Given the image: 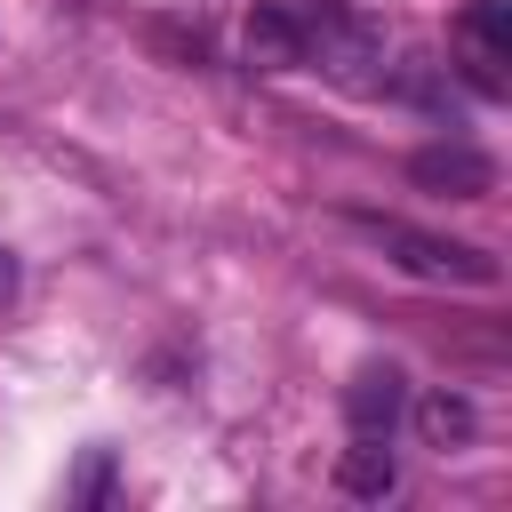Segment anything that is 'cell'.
Returning <instances> with one entry per match:
<instances>
[{
  "label": "cell",
  "instance_id": "obj_6",
  "mask_svg": "<svg viewBox=\"0 0 512 512\" xmlns=\"http://www.w3.org/2000/svg\"><path fill=\"white\" fill-rule=\"evenodd\" d=\"M248 64H264V72H296L304 64V16H296V0H264L256 16H248Z\"/></svg>",
  "mask_w": 512,
  "mask_h": 512
},
{
  "label": "cell",
  "instance_id": "obj_4",
  "mask_svg": "<svg viewBox=\"0 0 512 512\" xmlns=\"http://www.w3.org/2000/svg\"><path fill=\"white\" fill-rule=\"evenodd\" d=\"M408 176H416L424 192H440V200H488V192H496V160L472 152V144H424V152L408 160Z\"/></svg>",
  "mask_w": 512,
  "mask_h": 512
},
{
  "label": "cell",
  "instance_id": "obj_2",
  "mask_svg": "<svg viewBox=\"0 0 512 512\" xmlns=\"http://www.w3.org/2000/svg\"><path fill=\"white\" fill-rule=\"evenodd\" d=\"M400 272H416V280H456V288H496V256L488 248H464V240H440V232H416V224H400V216H352Z\"/></svg>",
  "mask_w": 512,
  "mask_h": 512
},
{
  "label": "cell",
  "instance_id": "obj_9",
  "mask_svg": "<svg viewBox=\"0 0 512 512\" xmlns=\"http://www.w3.org/2000/svg\"><path fill=\"white\" fill-rule=\"evenodd\" d=\"M8 296H16V256L0 248V304H8Z\"/></svg>",
  "mask_w": 512,
  "mask_h": 512
},
{
  "label": "cell",
  "instance_id": "obj_3",
  "mask_svg": "<svg viewBox=\"0 0 512 512\" xmlns=\"http://www.w3.org/2000/svg\"><path fill=\"white\" fill-rule=\"evenodd\" d=\"M456 40H464V72L480 96H504V64H512V8L504 0H464L456 8Z\"/></svg>",
  "mask_w": 512,
  "mask_h": 512
},
{
  "label": "cell",
  "instance_id": "obj_1",
  "mask_svg": "<svg viewBox=\"0 0 512 512\" xmlns=\"http://www.w3.org/2000/svg\"><path fill=\"white\" fill-rule=\"evenodd\" d=\"M296 16H304V64L312 72H328V80H344V88H376L384 72V32L368 24V16H352L344 0H296Z\"/></svg>",
  "mask_w": 512,
  "mask_h": 512
},
{
  "label": "cell",
  "instance_id": "obj_7",
  "mask_svg": "<svg viewBox=\"0 0 512 512\" xmlns=\"http://www.w3.org/2000/svg\"><path fill=\"white\" fill-rule=\"evenodd\" d=\"M336 488H344V496H360V504H376V496H392V488H400V464H392L384 432H352V448L336 456Z\"/></svg>",
  "mask_w": 512,
  "mask_h": 512
},
{
  "label": "cell",
  "instance_id": "obj_8",
  "mask_svg": "<svg viewBox=\"0 0 512 512\" xmlns=\"http://www.w3.org/2000/svg\"><path fill=\"white\" fill-rule=\"evenodd\" d=\"M416 432H424L432 448H456V440H472V400H456V392H432V400L416 408Z\"/></svg>",
  "mask_w": 512,
  "mask_h": 512
},
{
  "label": "cell",
  "instance_id": "obj_5",
  "mask_svg": "<svg viewBox=\"0 0 512 512\" xmlns=\"http://www.w3.org/2000/svg\"><path fill=\"white\" fill-rule=\"evenodd\" d=\"M400 400H408V376H400L392 360H368V368L344 384V416H352V432H384V440H392Z\"/></svg>",
  "mask_w": 512,
  "mask_h": 512
}]
</instances>
